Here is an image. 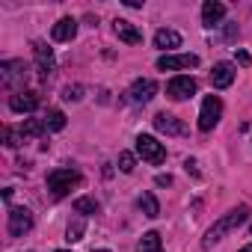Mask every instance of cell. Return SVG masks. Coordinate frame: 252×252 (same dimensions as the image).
<instances>
[{
	"label": "cell",
	"instance_id": "cell-1",
	"mask_svg": "<svg viewBox=\"0 0 252 252\" xmlns=\"http://www.w3.org/2000/svg\"><path fill=\"white\" fill-rule=\"evenodd\" d=\"M246 217H249V208H246V205L231 208L228 214H222V217H220V220L208 228V234H205L202 246H205V249H211L217 240H222V234H228V231H234L237 225H243V222H246Z\"/></svg>",
	"mask_w": 252,
	"mask_h": 252
},
{
	"label": "cell",
	"instance_id": "cell-2",
	"mask_svg": "<svg viewBox=\"0 0 252 252\" xmlns=\"http://www.w3.org/2000/svg\"><path fill=\"white\" fill-rule=\"evenodd\" d=\"M80 184V172L77 169H54L48 175V190L54 193V199H63L71 187Z\"/></svg>",
	"mask_w": 252,
	"mask_h": 252
},
{
	"label": "cell",
	"instance_id": "cell-3",
	"mask_svg": "<svg viewBox=\"0 0 252 252\" xmlns=\"http://www.w3.org/2000/svg\"><path fill=\"white\" fill-rule=\"evenodd\" d=\"M155 92H158V83L152 77H140V80H134L128 89H125V101L128 104H149L155 98Z\"/></svg>",
	"mask_w": 252,
	"mask_h": 252
},
{
	"label": "cell",
	"instance_id": "cell-4",
	"mask_svg": "<svg viewBox=\"0 0 252 252\" xmlns=\"http://www.w3.org/2000/svg\"><path fill=\"white\" fill-rule=\"evenodd\" d=\"M220 116H222V101L217 95H208L202 101V110H199V131H214Z\"/></svg>",
	"mask_w": 252,
	"mask_h": 252
},
{
	"label": "cell",
	"instance_id": "cell-5",
	"mask_svg": "<svg viewBox=\"0 0 252 252\" xmlns=\"http://www.w3.org/2000/svg\"><path fill=\"white\" fill-rule=\"evenodd\" d=\"M137 155H140L143 160L155 163V166L166 160V149H163V143H158V140L149 137V134H140V137H137Z\"/></svg>",
	"mask_w": 252,
	"mask_h": 252
},
{
	"label": "cell",
	"instance_id": "cell-6",
	"mask_svg": "<svg viewBox=\"0 0 252 252\" xmlns=\"http://www.w3.org/2000/svg\"><path fill=\"white\" fill-rule=\"evenodd\" d=\"M196 65H199L196 54H163L158 60L160 71H178V68H196Z\"/></svg>",
	"mask_w": 252,
	"mask_h": 252
},
{
	"label": "cell",
	"instance_id": "cell-7",
	"mask_svg": "<svg viewBox=\"0 0 252 252\" xmlns=\"http://www.w3.org/2000/svg\"><path fill=\"white\" fill-rule=\"evenodd\" d=\"M166 95L175 98V101H184V98L196 95V80H193L190 74H178V77H172V80L166 83Z\"/></svg>",
	"mask_w": 252,
	"mask_h": 252
},
{
	"label": "cell",
	"instance_id": "cell-8",
	"mask_svg": "<svg viewBox=\"0 0 252 252\" xmlns=\"http://www.w3.org/2000/svg\"><path fill=\"white\" fill-rule=\"evenodd\" d=\"M33 228V214L27 208H12L9 211V234L12 237H24Z\"/></svg>",
	"mask_w": 252,
	"mask_h": 252
},
{
	"label": "cell",
	"instance_id": "cell-9",
	"mask_svg": "<svg viewBox=\"0 0 252 252\" xmlns=\"http://www.w3.org/2000/svg\"><path fill=\"white\" fill-rule=\"evenodd\" d=\"M24 77H27V65L21 60H6L3 65H0V83L3 86H15Z\"/></svg>",
	"mask_w": 252,
	"mask_h": 252
},
{
	"label": "cell",
	"instance_id": "cell-10",
	"mask_svg": "<svg viewBox=\"0 0 252 252\" xmlns=\"http://www.w3.org/2000/svg\"><path fill=\"white\" fill-rule=\"evenodd\" d=\"M33 54H36V65H39V71L48 77V74L54 71V65H57V60H54V51H51L45 42H33Z\"/></svg>",
	"mask_w": 252,
	"mask_h": 252
},
{
	"label": "cell",
	"instance_id": "cell-11",
	"mask_svg": "<svg viewBox=\"0 0 252 252\" xmlns=\"http://www.w3.org/2000/svg\"><path fill=\"white\" fill-rule=\"evenodd\" d=\"M234 65L231 63H217L214 65V71H211V83H214V89H225V86H231L234 83Z\"/></svg>",
	"mask_w": 252,
	"mask_h": 252
},
{
	"label": "cell",
	"instance_id": "cell-12",
	"mask_svg": "<svg viewBox=\"0 0 252 252\" xmlns=\"http://www.w3.org/2000/svg\"><path fill=\"white\" fill-rule=\"evenodd\" d=\"M155 128H158L160 134H169V137H181V134H184V125H181L175 116H169V113H158V116H155Z\"/></svg>",
	"mask_w": 252,
	"mask_h": 252
},
{
	"label": "cell",
	"instance_id": "cell-13",
	"mask_svg": "<svg viewBox=\"0 0 252 252\" xmlns=\"http://www.w3.org/2000/svg\"><path fill=\"white\" fill-rule=\"evenodd\" d=\"M36 107H39V98L33 92H15L9 98V110L12 113H33Z\"/></svg>",
	"mask_w": 252,
	"mask_h": 252
},
{
	"label": "cell",
	"instance_id": "cell-14",
	"mask_svg": "<svg viewBox=\"0 0 252 252\" xmlns=\"http://www.w3.org/2000/svg\"><path fill=\"white\" fill-rule=\"evenodd\" d=\"M222 15H225V6L217 3V0H205L202 3V24L205 27H217L222 21Z\"/></svg>",
	"mask_w": 252,
	"mask_h": 252
},
{
	"label": "cell",
	"instance_id": "cell-15",
	"mask_svg": "<svg viewBox=\"0 0 252 252\" xmlns=\"http://www.w3.org/2000/svg\"><path fill=\"white\" fill-rule=\"evenodd\" d=\"M116 36H119L125 45H140V42H143V33H140L131 21H122V18H116Z\"/></svg>",
	"mask_w": 252,
	"mask_h": 252
},
{
	"label": "cell",
	"instance_id": "cell-16",
	"mask_svg": "<svg viewBox=\"0 0 252 252\" xmlns=\"http://www.w3.org/2000/svg\"><path fill=\"white\" fill-rule=\"evenodd\" d=\"M74 36H77V21L74 18H60L54 24V39L57 42H71Z\"/></svg>",
	"mask_w": 252,
	"mask_h": 252
},
{
	"label": "cell",
	"instance_id": "cell-17",
	"mask_svg": "<svg viewBox=\"0 0 252 252\" xmlns=\"http://www.w3.org/2000/svg\"><path fill=\"white\" fill-rule=\"evenodd\" d=\"M155 45L163 48V51H172V48H181V36L175 30H158L155 33Z\"/></svg>",
	"mask_w": 252,
	"mask_h": 252
},
{
	"label": "cell",
	"instance_id": "cell-18",
	"mask_svg": "<svg viewBox=\"0 0 252 252\" xmlns=\"http://www.w3.org/2000/svg\"><path fill=\"white\" fill-rule=\"evenodd\" d=\"M160 249H163V240L158 231H146L143 240L137 243V252H160Z\"/></svg>",
	"mask_w": 252,
	"mask_h": 252
},
{
	"label": "cell",
	"instance_id": "cell-19",
	"mask_svg": "<svg viewBox=\"0 0 252 252\" xmlns=\"http://www.w3.org/2000/svg\"><path fill=\"white\" fill-rule=\"evenodd\" d=\"M137 208H140V211H143L146 217H152V220H155V217L160 214V205H158L155 193H143V196L137 199Z\"/></svg>",
	"mask_w": 252,
	"mask_h": 252
},
{
	"label": "cell",
	"instance_id": "cell-20",
	"mask_svg": "<svg viewBox=\"0 0 252 252\" xmlns=\"http://www.w3.org/2000/svg\"><path fill=\"white\" fill-rule=\"evenodd\" d=\"M45 128H48V131H63V128H65V113H63V110H48Z\"/></svg>",
	"mask_w": 252,
	"mask_h": 252
},
{
	"label": "cell",
	"instance_id": "cell-21",
	"mask_svg": "<svg viewBox=\"0 0 252 252\" xmlns=\"http://www.w3.org/2000/svg\"><path fill=\"white\" fill-rule=\"evenodd\" d=\"M42 131H48V128H45V119H27V122L21 125V134H24V137H39Z\"/></svg>",
	"mask_w": 252,
	"mask_h": 252
},
{
	"label": "cell",
	"instance_id": "cell-22",
	"mask_svg": "<svg viewBox=\"0 0 252 252\" xmlns=\"http://www.w3.org/2000/svg\"><path fill=\"white\" fill-rule=\"evenodd\" d=\"M74 211H77V214H98V202L89 199V196H83V199L74 202Z\"/></svg>",
	"mask_w": 252,
	"mask_h": 252
},
{
	"label": "cell",
	"instance_id": "cell-23",
	"mask_svg": "<svg viewBox=\"0 0 252 252\" xmlns=\"http://www.w3.org/2000/svg\"><path fill=\"white\" fill-rule=\"evenodd\" d=\"M83 231H86V225H83V220H74L71 225H68V243H77V240H83Z\"/></svg>",
	"mask_w": 252,
	"mask_h": 252
},
{
	"label": "cell",
	"instance_id": "cell-24",
	"mask_svg": "<svg viewBox=\"0 0 252 252\" xmlns=\"http://www.w3.org/2000/svg\"><path fill=\"white\" fill-rule=\"evenodd\" d=\"M21 140H24V134H21V131H12V128H3V143H6L9 149H18V146H21Z\"/></svg>",
	"mask_w": 252,
	"mask_h": 252
},
{
	"label": "cell",
	"instance_id": "cell-25",
	"mask_svg": "<svg viewBox=\"0 0 252 252\" xmlns=\"http://www.w3.org/2000/svg\"><path fill=\"white\" fill-rule=\"evenodd\" d=\"M134 166H137V160H134L131 152H122V155H119V169H122V172H134Z\"/></svg>",
	"mask_w": 252,
	"mask_h": 252
},
{
	"label": "cell",
	"instance_id": "cell-26",
	"mask_svg": "<svg viewBox=\"0 0 252 252\" xmlns=\"http://www.w3.org/2000/svg\"><path fill=\"white\" fill-rule=\"evenodd\" d=\"M80 92H83V86H65L63 89V98L65 101H80Z\"/></svg>",
	"mask_w": 252,
	"mask_h": 252
},
{
	"label": "cell",
	"instance_id": "cell-27",
	"mask_svg": "<svg viewBox=\"0 0 252 252\" xmlns=\"http://www.w3.org/2000/svg\"><path fill=\"white\" fill-rule=\"evenodd\" d=\"M237 63H240V65H249L252 60H249V54H246V51H237Z\"/></svg>",
	"mask_w": 252,
	"mask_h": 252
},
{
	"label": "cell",
	"instance_id": "cell-28",
	"mask_svg": "<svg viewBox=\"0 0 252 252\" xmlns=\"http://www.w3.org/2000/svg\"><path fill=\"white\" fill-rule=\"evenodd\" d=\"M158 184H160V187H169V184H172V178H169V175H158Z\"/></svg>",
	"mask_w": 252,
	"mask_h": 252
},
{
	"label": "cell",
	"instance_id": "cell-29",
	"mask_svg": "<svg viewBox=\"0 0 252 252\" xmlns=\"http://www.w3.org/2000/svg\"><path fill=\"white\" fill-rule=\"evenodd\" d=\"M240 252H252V246H243V249H240Z\"/></svg>",
	"mask_w": 252,
	"mask_h": 252
},
{
	"label": "cell",
	"instance_id": "cell-30",
	"mask_svg": "<svg viewBox=\"0 0 252 252\" xmlns=\"http://www.w3.org/2000/svg\"><path fill=\"white\" fill-rule=\"evenodd\" d=\"M57 252H71V249H57Z\"/></svg>",
	"mask_w": 252,
	"mask_h": 252
},
{
	"label": "cell",
	"instance_id": "cell-31",
	"mask_svg": "<svg viewBox=\"0 0 252 252\" xmlns=\"http://www.w3.org/2000/svg\"><path fill=\"white\" fill-rule=\"evenodd\" d=\"M92 252H107V249H92Z\"/></svg>",
	"mask_w": 252,
	"mask_h": 252
},
{
	"label": "cell",
	"instance_id": "cell-32",
	"mask_svg": "<svg viewBox=\"0 0 252 252\" xmlns=\"http://www.w3.org/2000/svg\"><path fill=\"white\" fill-rule=\"evenodd\" d=\"M249 231H252V225H249Z\"/></svg>",
	"mask_w": 252,
	"mask_h": 252
}]
</instances>
